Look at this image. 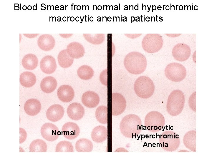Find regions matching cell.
Masks as SVG:
<instances>
[{
	"label": "cell",
	"instance_id": "6da1fadb",
	"mask_svg": "<svg viewBox=\"0 0 212 159\" xmlns=\"http://www.w3.org/2000/svg\"><path fill=\"white\" fill-rule=\"evenodd\" d=\"M120 130L125 137L133 138L139 134L141 131V120L137 115L130 114L126 115L121 121Z\"/></svg>",
	"mask_w": 212,
	"mask_h": 159
},
{
	"label": "cell",
	"instance_id": "7a4b0ae2",
	"mask_svg": "<svg viewBox=\"0 0 212 159\" xmlns=\"http://www.w3.org/2000/svg\"><path fill=\"white\" fill-rule=\"evenodd\" d=\"M124 65L129 73L138 74L145 70L147 62L145 57L140 53L132 52L127 54L124 59Z\"/></svg>",
	"mask_w": 212,
	"mask_h": 159
},
{
	"label": "cell",
	"instance_id": "3957f363",
	"mask_svg": "<svg viewBox=\"0 0 212 159\" xmlns=\"http://www.w3.org/2000/svg\"><path fill=\"white\" fill-rule=\"evenodd\" d=\"M134 88L138 96L142 98L146 99L153 95L155 86L153 82L149 77L142 76L135 80Z\"/></svg>",
	"mask_w": 212,
	"mask_h": 159
},
{
	"label": "cell",
	"instance_id": "277c9868",
	"mask_svg": "<svg viewBox=\"0 0 212 159\" xmlns=\"http://www.w3.org/2000/svg\"><path fill=\"white\" fill-rule=\"evenodd\" d=\"M163 44L162 37L158 34H147L143 38L142 42L143 49L150 53L158 51L162 48Z\"/></svg>",
	"mask_w": 212,
	"mask_h": 159
},
{
	"label": "cell",
	"instance_id": "5b68a950",
	"mask_svg": "<svg viewBox=\"0 0 212 159\" xmlns=\"http://www.w3.org/2000/svg\"><path fill=\"white\" fill-rule=\"evenodd\" d=\"M167 78L174 82H179L183 80L186 75V70L182 64L176 62L168 64L165 70Z\"/></svg>",
	"mask_w": 212,
	"mask_h": 159
},
{
	"label": "cell",
	"instance_id": "8992f818",
	"mask_svg": "<svg viewBox=\"0 0 212 159\" xmlns=\"http://www.w3.org/2000/svg\"><path fill=\"white\" fill-rule=\"evenodd\" d=\"M112 115H119L125 111L126 102L125 97L121 94L114 93L112 94Z\"/></svg>",
	"mask_w": 212,
	"mask_h": 159
},
{
	"label": "cell",
	"instance_id": "52a82bcc",
	"mask_svg": "<svg viewBox=\"0 0 212 159\" xmlns=\"http://www.w3.org/2000/svg\"><path fill=\"white\" fill-rule=\"evenodd\" d=\"M41 133L45 139L50 142L57 140L61 133L56 125L49 122L43 125L41 128Z\"/></svg>",
	"mask_w": 212,
	"mask_h": 159
},
{
	"label": "cell",
	"instance_id": "ba28073f",
	"mask_svg": "<svg viewBox=\"0 0 212 159\" xmlns=\"http://www.w3.org/2000/svg\"><path fill=\"white\" fill-rule=\"evenodd\" d=\"M172 54L173 57L177 61H184L190 57L191 49L189 46L186 44L179 43L173 47Z\"/></svg>",
	"mask_w": 212,
	"mask_h": 159
},
{
	"label": "cell",
	"instance_id": "9c48e42d",
	"mask_svg": "<svg viewBox=\"0 0 212 159\" xmlns=\"http://www.w3.org/2000/svg\"><path fill=\"white\" fill-rule=\"evenodd\" d=\"M184 95L182 92L175 90L170 93L168 98L167 107L168 109H182L184 103Z\"/></svg>",
	"mask_w": 212,
	"mask_h": 159
},
{
	"label": "cell",
	"instance_id": "30bf717a",
	"mask_svg": "<svg viewBox=\"0 0 212 159\" xmlns=\"http://www.w3.org/2000/svg\"><path fill=\"white\" fill-rule=\"evenodd\" d=\"M80 133L78 126L75 123L68 122L64 124L62 129V135L66 138L73 140L78 137Z\"/></svg>",
	"mask_w": 212,
	"mask_h": 159
},
{
	"label": "cell",
	"instance_id": "8fae6325",
	"mask_svg": "<svg viewBox=\"0 0 212 159\" xmlns=\"http://www.w3.org/2000/svg\"><path fill=\"white\" fill-rule=\"evenodd\" d=\"M64 113L63 107L59 104H54L50 106L46 111L47 118L52 122H56L62 117Z\"/></svg>",
	"mask_w": 212,
	"mask_h": 159
},
{
	"label": "cell",
	"instance_id": "7c38bea8",
	"mask_svg": "<svg viewBox=\"0 0 212 159\" xmlns=\"http://www.w3.org/2000/svg\"><path fill=\"white\" fill-rule=\"evenodd\" d=\"M85 112V109L82 105L77 102H74L70 104L67 110L68 117L74 120H79L82 118Z\"/></svg>",
	"mask_w": 212,
	"mask_h": 159
},
{
	"label": "cell",
	"instance_id": "4fadbf2b",
	"mask_svg": "<svg viewBox=\"0 0 212 159\" xmlns=\"http://www.w3.org/2000/svg\"><path fill=\"white\" fill-rule=\"evenodd\" d=\"M40 64L42 71L46 74L52 73L57 68L55 59L50 55H47L43 57L40 61Z\"/></svg>",
	"mask_w": 212,
	"mask_h": 159
},
{
	"label": "cell",
	"instance_id": "5bb4252c",
	"mask_svg": "<svg viewBox=\"0 0 212 159\" xmlns=\"http://www.w3.org/2000/svg\"><path fill=\"white\" fill-rule=\"evenodd\" d=\"M54 37L49 34L40 36L37 40V44L39 48L44 51H49L52 49L55 45Z\"/></svg>",
	"mask_w": 212,
	"mask_h": 159
},
{
	"label": "cell",
	"instance_id": "9a60e30c",
	"mask_svg": "<svg viewBox=\"0 0 212 159\" xmlns=\"http://www.w3.org/2000/svg\"><path fill=\"white\" fill-rule=\"evenodd\" d=\"M57 95L61 101L63 102H68L73 100L74 93L71 87L67 85H63L58 89Z\"/></svg>",
	"mask_w": 212,
	"mask_h": 159
},
{
	"label": "cell",
	"instance_id": "2e32d148",
	"mask_svg": "<svg viewBox=\"0 0 212 159\" xmlns=\"http://www.w3.org/2000/svg\"><path fill=\"white\" fill-rule=\"evenodd\" d=\"M83 104L85 106L90 108H94L99 104L100 98L97 94L92 91L85 92L82 97Z\"/></svg>",
	"mask_w": 212,
	"mask_h": 159
},
{
	"label": "cell",
	"instance_id": "e0dca14e",
	"mask_svg": "<svg viewBox=\"0 0 212 159\" xmlns=\"http://www.w3.org/2000/svg\"><path fill=\"white\" fill-rule=\"evenodd\" d=\"M69 55L72 58L79 59L82 57L85 53L83 46L80 43L72 42L67 46L66 49Z\"/></svg>",
	"mask_w": 212,
	"mask_h": 159
},
{
	"label": "cell",
	"instance_id": "ac0fdd59",
	"mask_svg": "<svg viewBox=\"0 0 212 159\" xmlns=\"http://www.w3.org/2000/svg\"><path fill=\"white\" fill-rule=\"evenodd\" d=\"M40 102L35 99H30L25 102L24 106L25 112L28 115L34 116L37 115L41 110Z\"/></svg>",
	"mask_w": 212,
	"mask_h": 159
},
{
	"label": "cell",
	"instance_id": "d6986e66",
	"mask_svg": "<svg viewBox=\"0 0 212 159\" xmlns=\"http://www.w3.org/2000/svg\"><path fill=\"white\" fill-rule=\"evenodd\" d=\"M91 138L96 143L104 141L107 137V130L104 126L98 125L95 127L92 132Z\"/></svg>",
	"mask_w": 212,
	"mask_h": 159
},
{
	"label": "cell",
	"instance_id": "ffe728a7",
	"mask_svg": "<svg viewBox=\"0 0 212 159\" xmlns=\"http://www.w3.org/2000/svg\"><path fill=\"white\" fill-rule=\"evenodd\" d=\"M57 85V81L55 78L51 76H48L44 78L42 80L40 87L43 92L49 93L55 90Z\"/></svg>",
	"mask_w": 212,
	"mask_h": 159
},
{
	"label": "cell",
	"instance_id": "44dd1931",
	"mask_svg": "<svg viewBox=\"0 0 212 159\" xmlns=\"http://www.w3.org/2000/svg\"><path fill=\"white\" fill-rule=\"evenodd\" d=\"M21 63L26 69L32 70L35 69L38 64V59L36 56L32 54L25 55L22 59Z\"/></svg>",
	"mask_w": 212,
	"mask_h": 159
},
{
	"label": "cell",
	"instance_id": "7402d4cb",
	"mask_svg": "<svg viewBox=\"0 0 212 159\" xmlns=\"http://www.w3.org/2000/svg\"><path fill=\"white\" fill-rule=\"evenodd\" d=\"M36 78L33 73L25 72L22 73L20 77V82L21 85L26 87H30L35 83Z\"/></svg>",
	"mask_w": 212,
	"mask_h": 159
},
{
	"label": "cell",
	"instance_id": "603a6c76",
	"mask_svg": "<svg viewBox=\"0 0 212 159\" xmlns=\"http://www.w3.org/2000/svg\"><path fill=\"white\" fill-rule=\"evenodd\" d=\"M57 59L59 65L63 68L71 66L74 61V59L69 55L66 49L62 50L59 52Z\"/></svg>",
	"mask_w": 212,
	"mask_h": 159
},
{
	"label": "cell",
	"instance_id": "cb8c5ba5",
	"mask_svg": "<svg viewBox=\"0 0 212 159\" xmlns=\"http://www.w3.org/2000/svg\"><path fill=\"white\" fill-rule=\"evenodd\" d=\"M75 149L78 152H90L93 149L92 142L86 138L79 139L75 143Z\"/></svg>",
	"mask_w": 212,
	"mask_h": 159
},
{
	"label": "cell",
	"instance_id": "d4e9b609",
	"mask_svg": "<svg viewBox=\"0 0 212 159\" xmlns=\"http://www.w3.org/2000/svg\"><path fill=\"white\" fill-rule=\"evenodd\" d=\"M29 150L31 152H46L47 150V145L43 140L37 139L31 143Z\"/></svg>",
	"mask_w": 212,
	"mask_h": 159
},
{
	"label": "cell",
	"instance_id": "484cf974",
	"mask_svg": "<svg viewBox=\"0 0 212 159\" xmlns=\"http://www.w3.org/2000/svg\"><path fill=\"white\" fill-rule=\"evenodd\" d=\"M77 73L80 78L87 80L92 77L94 75V72L90 66L83 65L78 68Z\"/></svg>",
	"mask_w": 212,
	"mask_h": 159
},
{
	"label": "cell",
	"instance_id": "4316f807",
	"mask_svg": "<svg viewBox=\"0 0 212 159\" xmlns=\"http://www.w3.org/2000/svg\"><path fill=\"white\" fill-rule=\"evenodd\" d=\"M95 115L96 119L100 123L106 124L107 123V107L102 105L96 109Z\"/></svg>",
	"mask_w": 212,
	"mask_h": 159
},
{
	"label": "cell",
	"instance_id": "83f0119b",
	"mask_svg": "<svg viewBox=\"0 0 212 159\" xmlns=\"http://www.w3.org/2000/svg\"><path fill=\"white\" fill-rule=\"evenodd\" d=\"M83 36L87 42L94 44H101L105 39L104 34H83Z\"/></svg>",
	"mask_w": 212,
	"mask_h": 159
},
{
	"label": "cell",
	"instance_id": "f1b7e54d",
	"mask_svg": "<svg viewBox=\"0 0 212 159\" xmlns=\"http://www.w3.org/2000/svg\"><path fill=\"white\" fill-rule=\"evenodd\" d=\"M56 152H73V147L72 143L68 141L63 140L59 142L55 148Z\"/></svg>",
	"mask_w": 212,
	"mask_h": 159
},
{
	"label": "cell",
	"instance_id": "f546056e",
	"mask_svg": "<svg viewBox=\"0 0 212 159\" xmlns=\"http://www.w3.org/2000/svg\"><path fill=\"white\" fill-rule=\"evenodd\" d=\"M107 69L103 70L100 75V80L101 83L104 85H107Z\"/></svg>",
	"mask_w": 212,
	"mask_h": 159
},
{
	"label": "cell",
	"instance_id": "4dcf8cb0",
	"mask_svg": "<svg viewBox=\"0 0 212 159\" xmlns=\"http://www.w3.org/2000/svg\"><path fill=\"white\" fill-rule=\"evenodd\" d=\"M20 144L23 143L26 140L27 137V133L25 130L22 128H19Z\"/></svg>",
	"mask_w": 212,
	"mask_h": 159
},
{
	"label": "cell",
	"instance_id": "1f68e13d",
	"mask_svg": "<svg viewBox=\"0 0 212 159\" xmlns=\"http://www.w3.org/2000/svg\"><path fill=\"white\" fill-rule=\"evenodd\" d=\"M25 37L29 38H33L37 37L39 34H23Z\"/></svg>",
	"mask_w": 212,
	"mask_h": 159
},
{
	"label": "cell",
	"instance_id": "d6a6232c",
	"mask_svg": "<svg viewBox=\"0 0 212 159\" xmlns=\"http://www.w3.org/2000/svg\"><path fill=\"white\" fill-rule=\"evenodd\" d=\"M60 36L62 38H66L70 37L73 34H59Z\"/></svg>",
	"mask_w": 212,
	"mask_h": 159
},
{
	"label": "cell",
	"instance_id": "836d02e7",
	"mask_svg": "<svg viewBox=\"0 0 212 159\" xmlns=\"http://www.w3.org/2000/svg\"><path fill=\"white\" fill-rule=\"evenodd\" d=\"M37 4L36 5H34L33 7V9L34 10H37Z\"/></svg>",
	"mask_w": 212,
	"mask_h": 159
},
{
	"label": "cell",
	"instance_id": "e575fe53",
	"mask_svg": "<svg viewBox=\"0 0 212 159\" xmlns=\"http://www.w3.org/2000/svg\"><path fill=\"white\" fill-rule=\"evenodd\" d=\"M19 9V6H14V10H18Z\"/></svg>",
	"mask_w": 212,
	"mask_h": 159
},
{
	"label": "cell",
	"instance_id": "d590c367",
	"mask_svg": "<svg viewBox=\"0 0 212 159\" xmlns=\"http://www.w3.org/2000/svg\"><path fill=\"white\" fill-rule=\"evenodd\" d=\"M27 9L29 10H30L32 9V6L31 5H29L27 6Z\"/></svg>",
	"mask_w": 212,
	"mask_h": 159
},
{
	"label": "cell",
	"instance_id": "8d00e7d4",
	"mask_svg": "<svg viewBox=\"0 0 212 159\" xmlns=\"http://www.w3.org/2000/svg\"><path fill=\"white\" fill-rule=\"evenodd\" d=\"M22 9L24 10H25L27 9V7L26 5H24L22 6Z\"/></svg>",
	"mask_w": 212,
	"mask_h": 159
},
{
	"label": "cell",
	"instance_id": "74e56055",
	"mask_svg": "<svg viewBox=\"0 0 212 159\" xmlns=\"http://www.w3.org/2000/svg\"><path fill=\"white\" fill-rule=\"evenodd\" d=\"M166 130H168V129H167L168 125H167L166 126Z\"/></svg>",
	"mask_w": 212,
	"mask_h": 159
},
{
	"label": "cell",
	"instance_id": "f35d334b",
	"mask_svg": "<svg viewBox=\"0 0 212 159\" xmlns=\"http://www.w3.org/2000/svg\"><path fill=\"white\" fill-rule=\"evenodd\" d=\"M165 127H164V128L163 129V130L162 131H163L164 130V129H165Z\"/></svg>",
	"mask_w": 212,
	"mask_h": 159
},
{
	"label": "cell",
	"instance_id": "ab89813d",
	"mask_svg": "<svg viewBox=\"0 0 212 159\" xmlns=\"http://www.w3.org/2000/svg\"><path fill=\"white\" fill-rule=\"evenodd\" d=\"M174 138H175V134H174Z\"/></svg>",
	"mask_w": 212,
	"mask_h": 159
},
{
	"label": "cell",
	"instance_id": "60d3db41",
	"mask_svg": "<svg viewBox=\"0 0 212 159\" xmlns=\"http://www.w3.org/2000/svg\"><path fill=\"white\" fill-rule=\"evenodd\" d=\"M171 135L172 136V138H173V135Z\"/></svg>",
	"mask_w": 212,
	"mask_h": 159
},
{
	"label": "cell",
	"instance_id": "b9f144b4",
	"mask_svg": "<svg viewBox=\"0 0 212 159\" xmlns=\"http://www.w3.org/2000/svg\"><path fill=\"white\" fill-rule=\"evenodd\" d=\"M168 136H169V135H168Z\"/></svg>",
	"mask_w": 212,
	"mask_h": 159
},
{
	"label": "cell",
	"instance_id": "7bdbcfd3",
	"mask_svg": "<svg viewBox=\"0 0 212 159\" xmlns=\"http://www.w3.org/2000/svg\"><path fill=\"white\" fill-rule=\"evenodd\" d=\"M169 130H170V125H169Z\"/></svg>",
	"mask_w": 212,
	"mask_h": 159
}]
</instances>
